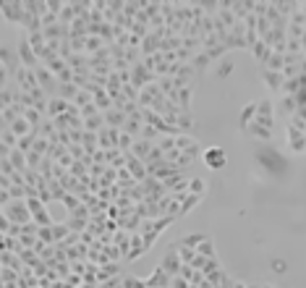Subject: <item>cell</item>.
<instances>
[{
    "instance_id": "obj_1",
    "label": "cell",
    "mask_w": 306,
    "mask_h": 288,
    "mask_svg": "<svg viewBox=\"0 0 306 288\" xmlns=\"http://www.w3.org/2000/svg\"><path fill=\"white\" fill-rule=\"evenodd\" d=\"M3 215L11 220V223H16V226H26V223H32V212H29V207H26L24 199L8 202L5 207H3Z\"/></svg>"
},
{
    "instance_id": "obj_2",
    "label": "cell",
    "mask_w": 306,
    "mask_h": 288,
    "mask_svg": "<svg viewBox=\"0 0 306 288\" xmlns=\"http://www.w3.org/2000/svg\"><path fill=\"white\" fill-rule=\"evenodd\" d=\"M272 120H275V105H272V100H256V113H254L252 123L264 126V128H272ZM252 123H249V126H252Z\"/></svg>"
},
{
    "instance_id": "obj_3",
    "label": "cell",
    "mask_w": 306,
    "mask_h": 288,
    "mask_svg": "<svg viewBox=\"0 0 306 288\" xmlns=\"http://www.w3.org/2000/svg\"><path fill=\"white\" fill-rule=\"evenodd\" d=\"M34 76H37V84H40V89H42L50 100H52V97H58V87H60V81L55 79V73H50L45 66H40V68L34 71Z\"/></svg>"
},
{
    "instance_id": "obj_4",
    "label": "cell",
    "mask_w": 306,
    "mask_h": 288,
    "mask_svg": "<svg viewBox=\"0 0 306 288\" xmlns=\"http://www.w3.org/2000/svg\"><path fill=\"white\" fill-rule=\"evenodd\" d=\"M202 163L207 165L209 171H222V168H225V163H228L225 150H220V147H209V150L202 152Z\"/></svg>"
},
{
    "instance_id": "obj_5",
    "label": "cell",
    "mask_w": 306,
    "mask_h": 288,
    "mask_svg": "<svg viewBox=\"0 0 306 288\" xmlns=\"http://www.w3.org/2000/svg\"><path fill=\"white\" fill-rule=\"evenodd\" d=\"M13 81H16V87L21 89V92H26V95H32V92H37V89H40V84H37V76H34V71L24 68V66L16 71Z\"/></svg>"
},
{
    "instance_id": "obj_6",
    "label": "cell",
    "mask_w": 306,
    "mask_h": 288,
    "mask_svg": "<svg viewBox=\"0 0 306 288\" xmlns=\"http://www.w3.org/2000/svg\"><path fill=\"white\" fill-rule=\"evenodd\" d=\"M18 58H21V66L29 68V71H37V68L42 66L40 58H37V53L29 48V42H26V37H24L21 42H18Z\"/></svg>"
},
{
    "instance_id": "obj_7",
    "label": "cell",
    "mask_w": 306,
    "mask_h": 288,
    "mask_svg": "<svg viewBox=\"0 0 306 288\" xmlns=\"http://www.w3.org/2000/svg\"><path fill=\"white\" fill-rule=\"evenodd\" d=\"M160 267H162V270L168 273L170 278L181 275V267H183V262H181V257H178V249H175V244H173V249H170V252H168V254L162 257Z\"/></svg>"
},
{
    "instance_id": "obj_8",
    "label": "cell",
    "mask_w": 306,
    "mask_h": 288,
    "mask_svg": "<svg viewBox=\"0 0 306 288\" xmlns=\"http://www.w3.org/2000/svg\"><path fill=\"white\" fill-rule=\"evenodd\" d=\"M0 63L5 66V71L11 73V79L16 76V71L21 68V58H18V50L11 48H0Z\"/></svg>"
},
{
    "instance_id": "obj_9",
    "label": "cell",
    "mask_w": 306,
    "mask_h": 288,
    "mask_svg": "<svg viewBox=\"0 0 306 288\" xmlns=\"http://www.w3.org/2000/svg\"><path fill=\"white\" fill-rule=\"evenodd\" d=\"M123 155H126V168H128V173L134 175L136 183H142V181L147 178V165L139 160V157H134L131 152H123Z\"/></svg>"
},
{
    "instance_id": "obj_10",
    "label": "cell",
    "mask_w": 306,
    "mask_h": 288,
    "mask_svg": "<svg viewBox=\"0 0 306 288\" xmlns=\"http://www.w3.org/2000/svg\"><path fill=\"white\" fill-rule=\"evenodd\" d=\"M262 71V76H264V84L270 87V92L272 95H280L283 92V84H285V76L280 71H267V68H259Z\"/></svg>"
},
{
    "instance_id": "obj_11",
    "label": "cell",
    "mask_w": 306,
    "mask_h": 288,
    "mask_svg": "<svg viewBox=\"0 0 306 288\" xmlns=\"http://www.w3.org/2000/svg\"><path fill=\"white\" fill-rule=\"evenodd\" d=\"M170 281H173V278L165 273L162 267H157V270H154L150 278H147L144 283H147V288H170Z\"/></svg>"
},
{
    "instance_id": "obj_12",
    "label": "cell",
    "mask_w": 306,
    "mask_h": 288,
    "mask_svg": "<svg viewBox=\"0 0 306 288\" xmlns=\"http://www.w3.org/2000/svg\"><path fill=\"white\" fill-rule=\"evenodd\" d=\"M288 147L293 152H306V134L288 126Z\"/></svg>"
},
{
    "instance_id": "obj_13",
    "label": "cell",
    "mask_w": 306,
    "mask_h": 288,
    "mask_svg": "<svg viewBox=\"0 0 306 288\" xmlns=\"http://www.w3.org/2000/svg\"><path fill=\"white\" fill-rule=\"evenodd\" d=\"M249 50H252V55H254V60L259 63V68H262V66H264V63H267V60H270V55H272V50H270V48H267V45H264L262 40H256V42L252 45V48H249Z\"/></svg>"
},
{
    "instance_id": "obj_14",
    "label": "cell",
    "mask_w": 306,
    "mask_h": 288,
    "mask_svg": "<svg viewBox=\"0 0 306 288\" xmlns=\"http://www.w3.org/2000/svg\"><path fill=\"white\" fill-rule=\"evenodd\" d=\"M102 118H105V126L107 128H123V123H126V115L120 113V110H115V108H110V110H105V113H102Z\"/></svg>"
},
{
    "instance_id": "obj_15",
    "label": "cell",
    "mask_w": 306,
    "mask_h": 288,
    "mask_svg": "<svg viewBox=\"0 0 306 288\" xmlns=\"http://www.w3.org/2000/svg\"><path fill=\"white\" fill-rule=\"evenodd\" d=\"M152 147H154V142H147V139H136V142H134V147H131V155H134V157H139V160L144 163L147 157H150Z\"/></svg>"
},
{
    "instance_id": "obj_16",
    "label": "cell",
    "mask_w": 306,
    "mask_h": 288,
    "mask_svg": "<svg viewBox=\"0 0 306 288\" xmlns=\"http://www.w3.org/2000/svg\"><path fill=\"white\" fill-rule=\"evenodd\" d=\"M209 63H212V60L207 58V53H199V55H194V58H191L189 66L197 71V76H204V73H207V68H209Z\"/></svg>"
},
{
    "instance_id": "obj_17",
    "label": "cell",
    "mask_w": 306,
    "mask_h": 288,
    "mask_svg": "<svg viewBox=\"0 0 306 288\" xmlns=\"http://www.w3.org/2000/svg\"><path fill=\"white\" fill-rule=\"evenodd\" d=\"M81 150H84L89 157L95 155V152L100 150V147H97V134H92V131H84V134H81Z\"/></svg>"
},
{
    "instance_id": "obj_18",
    "label": "cell",
    "mask_w": 306,
    "mask_h": 288,
    "mask_svg": "<svg viewBox=\"0 0 306 288\" xmlns=\"http://www.w3.org/2000/svg\"><path fill=\"white\" fill-rule=\"evenodd\" d=\"M8 163L13 165V171L16 173H24L29 165H26V155L24 152H18V150H11V155H8Z\"/></svg>"
},
{
    "instance_id": "obj_19",
    "label": "cell",
    "mask_w": 306,
    "mask_h": 288,
    "mask_svg": "<svg viewBox=\"0 0 306 288\" xmlns=\"http://www.w3.org/2000/svg\"><path fill=\"white\" fill-rule=\"evenodd\" d=\"M8 128H11V131H13L18 139L26 136V134H32V126H29V120H26L24 115H21V118H16V120H13V123L8 126Z\"/></svg>"
},
{
    "instance_id": "obj_20",
    "label": "cell",
    "mask_w": 306,
    "mask_h": 288,
    "mask_svg": "<svg viewBox=\"0 0 306 288\" xmlns=\"http://www.w3.org/2000/svg\"><path fill=\"white\" fill-rule=\"evenodd\" d=\"M246 134H249V136H254V139H262V142H270V139H272V128H264V126L252 123V126L246 128Z\"/></svg>"
},
{
    "instance_id": "obj_21",
    "label": "cell",
    "mask_w": 306,
    "mask_h": 288,
    "mask_svg": "<svg viewBox=\"0 0 306 288\" xmlns=\"http://www.w3.org/2000/svg\"><path fill=\"white\" fill-rule=\"evenodd\" d=\"M24 118L29 120L32 131H37V128H40V123H42V120L48 118V115H42V113H40V110H37V108H26V110H24Z\"/></svg>"
},
{
    "instance_id": "obj_22",
    "label": "cell",
    "mask_w": 306,
    "mask_h": 288,
    "mask_svg": "<svg viewBox=\"0 0 306 288\" xmlns=\"http://www.w3.org/2000/svg\"><path fill=\"white\" fill-rule=\"evenodd\" d=\"M107 45H105V40L102 37H97V34H89L87 37V55H95V53H100V50H105Z\"/></svg>"
},
{
    "instance_id": "obj_23",
    "label": "cell",
    "mask_w": 306,
    "mask_h": 288,
    "mask_svg": "<svg viewBox=\"0 0 306 288\" xmlns=\"http://www.w3.org/2000/svg\"><path fill=\"white\" fill-rule=\"evenodd\" d=\"M283 66H285V55L272 53V55H270V60H267L262 68H267V71H280V73H283Z\"/></svg>"
},
{
    "instance_id": "obj_24",
    "label": "cell",
    "mask_w": 306,
    "mask_h": 288,
    "mask_svg": "<svg viewBox=\"0 0 306 288\" xmlns=\"http://www.w3.org/2000/svg\"><path fill=\"white\" fill-rule=\"evenodd\" d=\"M197 254L204 257V259H215V257H217V254H215V244H212L209 238H204L202 244L197 246Z\"/></svg>"
},
{
    "instance_id": "obj_25",
    "label": "cell",
    "mask_w": 306,
    "mask_h": 288,
    "mask_svg": "<svg viewBox=\"0 0 306 288\" xmlns=\"http://www.w3.org/2000/svg\"><path fill=\"white\" fill-rule=\"evenodd\" d=\"M63 155H68V147H63V144H58V142H52V144H50V152L45 155V157H50L52 163H58Z\"/></svg>"
},
{
    "instance_id": "obj_26",
    "label": "cell",
    "mask_w": 306,
    "mask_h": 288,
    "mask_svg": "<svg viewBox=\"0 0 306 288\" xmlns=\"http://www.w3.org/2000/svg\"><path fill=\"white\" fill-rule=\"evenodd\" d=\"M296 110H299V105H296L293 97H283V100H280V113H283L285 118H291Z\"/></svg>"
},
{
    "instance_id": "obj_27",
    "label": "cell",
    "mask_w": 306,
    "mask_h": 288,
    "mask_svg": "<svg viewBox=\"0 0 306 288\" xmlns=\"http://www.w3.org/2000/svg\"><path fill=\"white\" fill-rule=\"evenodd\" d=\"M254 113H256V102H252V105L244 108V113H241V128H244V131H246V126L254 120Z\"/></svg>"
},
{
    "instance_id": "obj_28",
    "label": "cell",
    "mask_w": 306,
    "mask_h": 288,
    "mask_svg": "<svg viewBox=\"0 0 306 288\" xmlns=\"http://www.w3.org/2000/svg\"><path fill=\"white\" fill-rule=\"evenodd\" d=\"M71 233L66 223H52V236H55V244H60V241H66V236Z\"/></svg>"
},
{
    "instance_id": "obj_29",
    "label": "cell",
    "mask_w": 306,
    "mask_h": 288,
    "mask_svg": "<svg viewBox=\"0 0 306 288\" xmlns=\"http://www.w3.org/2000/svg\"><path fill=\"white\" fill-rule=\"evenodd\" d=\"M199 199H202V197H197V194H186V199L181 202V215H186V212H191V210L199 204Z\"/></svg>"
},
{
    "instance_id": "obj_30",
    "label": "cell",
    "mask_w": 306,
    "mask_h": 288,
    "mask_svg": "<svg viewBox=\"0 0 306 288\" xmlns=\"http://www.w3.org/2000/svg\"><path fill=\"white\" fill-rule=\"evenodd\" d=\"M81 204H84V202H81V199L76 197V194H66V197H63V207L68 210V215H71L73 210H79Z\"/></svg>"
},
{
    "instance_id": "obj_31",
    "label": "cell",
    "mask_w": 306,
    "mask_h": 288,
    "mask_svg": "<svg viewBox=\"0 0 306 288\" xmlns=\"http://www.w3.org/2000/svg\"><path fill=\"white\" fill-rule=\"evenodd\" d=\"M134 142H136L134 136H128V134H123V131H120V136H118V150H120V152H131Z\"/></svg>"
},
{
    "instance_id": "obj_32",
    "label": "cell",
    "mask_w": 306,
    "mask_h": 288,
    "mask_svg": "<svg viewBox=\"0 0 306 288\" xmlns=\"http://www.w3.org/2000/svg\"><path fill=\"white\" fill-rule=\"evenodd\" d=\"M186 191H189V194H197V197H202V194H204V181H202V178H189Z\"/></svg>"
},
{
    "instance_id": "obj_33",
    "label": "cell",
    "mask_w": 306,
    "mask_h": 288,
    "mask_svg": "<svg viewBox=\"0 0 306 288\" xmlns=\"http://www.w3.org/2000/svg\"><path fill=\"white\" fill-rule=\"evenodd\" d=\"M191 144H194V139H191L189 134H178V136H175V150H178V152L189 150Z\"/></svg>"
},
{
    "instance_id": "obj_34",
    "label": "cell",
    "mask_w": 306,
    "mask_h": 288,
    "mask_svg": "<svg viewBox=\"0 0 306 288\" xmlns=\"http://www.w3.org/2000/svg\"><path fill=\"white\" fill-rule=\"evenodd\" d=\"M89 102H92V95H89V92H84V89H79V95H76V100H73L71 105H76L81 110V108H87Z\"/></svg>"
},
{
    "instance_id": "obj_35",
    "label": "cell",
    "mask_w": 306,
    "mask_h": 288,
    "mask_svg": "<svg viewBox=\"0 0 306 288\" xmlns=\"http://www.w3.org/2000/svg\"><path fill=\"white\" fill-rule=\"evenodd\" d=\"M157 147H160L162 152L175 150V136H160V139H157Z\"/></svg>"
},
{
    "instance_id": "obj_36",
    "label": "cell",
    "mask_w": 306,
    "mask_h": 288,
    "mask_svg": "<svg viewBox=\"0 0 306 288\" xmlns=\"http://www.w3.org/2000/svg\"><path fill=\"white\" fill-rule=\"evenodd\" d=\"M40 163H42V155L40 152H26V165H29V168L32 171H37V168H40Z\"/></svg>"
},
{
    "instance_id": "obj_37",
    "label": "cell",
    "mask_w": 306,
    "mask_h": 288,
    "mask_svg": "<svg viewBox=\"0 0 306 288\" xmlns=\"http://www.w3.org/2000/svg\"><path fill=\"white\" fill-rule=\"evenodd\" d=\"M68 155H71L76 163H79V160H84V157H87V152L81 150V144H71V147H68Z\"/></svg>"
},
{
    "instance_id": "obj_38",
    "label": "cell",
    "mask_w": 306,
    "mask_h": 288,
    "mask_svg": "<svg viewBox=\"0 0 306 288\" xmlns=\"http://www.w3.org/2000/svg\"><path fill=\"white\" fill-rule=\"evenodd\" d=\"M202 241H204V236H199V233H194V236H189V238H183V241H181V244H183V246H191V249H197V246L202 244Z\"/></svg>"
},
{
    "instance_id": "obj_39",
    "label": "cell",
    "mask_w": 306,
    "mask_h": 288,
    "mask_svg": "<svg viewBox=\"0 0 306 288\" xmlns=\"http://www.w3.org/2000/svg\"><path fill=\"white\" fill-rule=\"evenodd\" d=\"M170 288H189V281H183L181 275H175L173 281H170Z\"/></svg>"
},
{
    "instance_id": "obj_40",
    "label": "cell",
    "mask_w": 306,
    "mask_h": 288,
    "mask_svg": "<svg viewBox=\"0 0 306 288\" xmlns=\"http://www.w3.org/2000/svg\"><path fill=\"white\" fill-rule=\"evenodd\" d=\"M272 270H275V273H285V270H288V267H285V262H283V259H275V262H272Z\"/></svg>"
},
{
    "instance_id": "obj_41",
    "label": "cell",
    "mask_w": 306,
    "mask_h": 288,
    "mask_svg": "<svg viewBox=\"0 0 306 288\" xmlns=\"http://www.w3.org/2000/svg\"><path fill=\"white\" fill-rule=\"evenodd\" d=\"M230 288H249V286H246V283H236V281H233V283H230Z\"/></svg>"
},
{
    "instance_id": "obj_42",
    "label": "cell",
    "mask_w": 306,
    "mask_h": 288,
    "mask_svg": "<svg viewBox=\"0 0 306 288\" xmlns=\"http://www.w3.org/2000/svg\"><path fill=\"white\" fill-rule=\"evenodd\" d=\"M249 288H262V286H249Z\"/></svg>"
},
{
    "instance_id": "obj_43",
    "label": "cell",
    "mask_w": 306,
    "mask_h": 288,
    "mask_svg": "<svg viewBox=\"0 0 306 288\" xmlns=\"http://www.w3.org/2000/svg\"><path fill=\"white\" fill-rule=\"evenodd\" d=\"M262 288H275V286H262Z\"/></svg>"
}]
</instances>
